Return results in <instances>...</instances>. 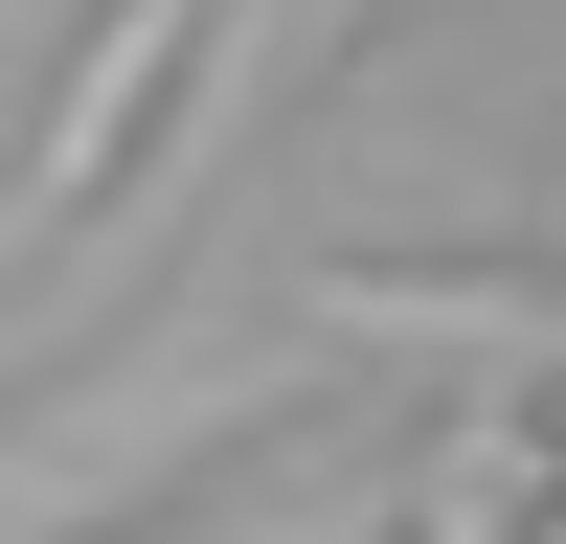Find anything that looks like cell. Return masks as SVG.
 Instances as JSON below:
<instances>
[{
	"label": "cell",
	"mask_w": 566,
	"mask_h": 544,
	"mask_svg": "<svg viewBox=\"0 0 566 544\" xmlns=\"http://www.w3.org/2000/svg\"><path fill=\"white\" fill-rule=\"evenodd\" d=\"M205 23H227V0H114V23H91V69L45 91V136H23V295L91 250V227H114V136H136V91H159Z\"/></svg>",
	"instance_id": "1"
},
{
	"label": "cell",
	"mask_w": 566,
	"mask_h": 544,
	"mask_svg": "<svg viewBox=\"0 0 566 544\" xmlns=\"http://www.w3.org/2000/svg\"><path fill=\"white\" fill-rule=\"evenodd\" d=\"M408 522H431V544H544V522H566V431H544V386H453Z\"/></svg>",
	"instance_id": "2"
},
{
	"label": "cell",
	"mask_w": 566,
	"mask_h": 544,
	"mask_svg": "<svg viewBox=\"0 0 566 544\" xmlns=\"http://www.w3.org/2000/svg\"><path fill=\"white\" fill-rule=\"evenodd\" d=\"M544 272H566V181H544Z\"/></svg>",
	"instance_id": "3"
}]
</instances>
